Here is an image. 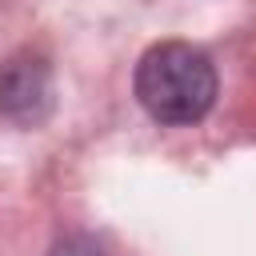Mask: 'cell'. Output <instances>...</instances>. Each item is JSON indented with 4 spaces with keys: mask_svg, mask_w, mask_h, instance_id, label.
<instances>
[{
    "mask_svg": "<svg viewBox=\"0 0 256 256\" xmlns=\"http://www.w3.org/2000/svg\"><path fill=\"white\" fill-rule=\"evenodd\" d=\"M136 100L160 124H196L216 104V68L204 48L164 40L136 64Z\"/></svg>",
    "mask_w": 256,
    "mask_h": 256,
    "instance_id": "cell-1",
    "label": "cell"
},
{
    "mask_svg": "<svg viewBox=\"0 0 256 256\" xmlns=\"http://www.w3.org/2000/svg\"><path fill=\"white\" fill-rule=\"evenodd\" d=\"M52 88H48V72L44 64H8L0 72V112L12 120H40V112L48 108Z\"/></svg>",
    "mask_w": 256,
    "mask_h": 256,
    "instance_id": "cell-2",
    "label": "cell"
}]
</instances>
